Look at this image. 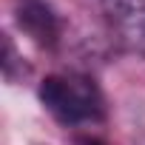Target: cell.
Segmentation results:
<instances>
[{"label":"cell","instance_id":"3","mask_svg":"<svg viewBox=\"0 0 145 145\" xmlns=\"http://www.w3.org/2000/svg\"><path fill=\"white\" fill-rule=\"evenodd\" d=\"M14 20L43 48H54L63 37V20L48 0H14Z\"/></svg>","mask_w":145,"mask_h":145},{"label":"cell","instance_id":"2","mask_svg":"<svg viewBox=\"0 0 145 145\" xmlns=\"http://www.w3.org/2000/svg\"><path fill=\"white\" fill-rule=\"evenodd\" d=\"M100 6L114 40L145 60V0H100Z\"/></svg>","mask_w":145,"mask_h":145},{"label":"cell","instance_id":"5","mask_svg":"<svg viewBox=\"0 0 145 145\" xmlns=\"http://www.w3.org/2000/svg\"><path fill=\"white\" fill-rule=\"evenodd\" d=\"M139 145H145V137H142V139H139Z\"/></svg>","mask_w":145,"mask_h":145},{"label":"cell","instance_id":"1","mask_svg":"<svg viewBox=\"0 0 145 145\" xmlns=\"http://www.w3.org/2000/svg\"><path fill=\"white\" fill-rule=\"evenodd\" d=\"M40 103L63 125H86L105 117V100L91 77L51 74L40 83Z\"/></svg>","mask_w":145,"mask_h":145},{"label":"cell","instance_id":"4","mask_svg":"<svg viewBox=\"0 0 145 145\" xmlns=\"http://www.w3.org/2000/svg\"><path fill=\"white\" fill-rule=\"evenodd\" d=\"M77 145H105L103 139H97V137H80L77 139Z\"/></svg>","mask_w":145,"mask_h":145}]
</instances>
